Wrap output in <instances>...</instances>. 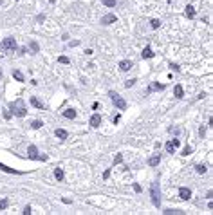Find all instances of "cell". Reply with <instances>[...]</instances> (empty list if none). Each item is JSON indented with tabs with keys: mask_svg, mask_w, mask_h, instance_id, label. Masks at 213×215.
<instances>
[{
	"mask_svg": "<svg viewBox=\"0 0 213 215\" xmlns=\"http://www.w3.org/2000/svg\"><path fill=\"white\" fill-rule=\"evenodd\" d=\"M141 56L145 58V60H146V58H154V51L150 49V47H145V49H143V52H141Z\"/></svg>",
	"mask_w": 213,
	"mask_h": 215,
	"instance_id": "cell-17",
	"label": "cell"
},
{
	"mask_svg": "<svg viewBox=\"0 0 213 215\" xmlns=\"http://www.w3.org/2000/svg\"><path fill=\"white\" fill-rule=\"evenodd\" d=\"M58 62H60V63H69L71 60H69L67 56H60V58H58Z\"/></svg>",
	"mask_w": 213,
	"mask_h": 215,
	"instance_id": "cell-30",
	"label": "cell"
},
{
	"mask_svg": "<svg viewBox=\"0 0 213 215\" xmlns=\"http://www.w3.org/2000/svg\"><path fill=\"white\" fill-rule=\"evenodd\" d=\"M179 197H181L182 201H188V199L191 197V190H190V188H186V186H181V188H179Z\"/></svg>",
	"mask_w": 213,
	"mask_h": 215,
	"instance_id": "cell-7",
	"label": "cell"
},
{
	"mask_svg": "<svg viewBox=\"0 0 213 215\" xmlns=\"http://www.w3.org/2000/svg\"><path fill=\"white\" fill-rule=\"evenodd\" d=\"M54 134H56V137H58L60 141H63V139H67V137H69V132H67V130H63V129H56V132H54Z\"/></svg>",
	"mask_w": 213,
	"mask_h": 215,
	"instance_id": "cell-13",
	"label": "cell"
},
{
	"mask_svg": "<svg viewBox=\"0 0 213 215\" xmlns=\"http://www.w3.org/2000/svg\"><path fill=\"white\" fill-rule=\"evenodd\" d=\"M191 152H193V150H191V146H186V148L182 150V156H190Z\"/></svg>",
	"mask_w": 213,
	"mask_h": 215,
	"instance_id": "cell-31",
	"label": "cell"
},
{
	"mask_svg": "<svg viewBox=\"0 0 213 215\" xmlns=\"http://www.w3.org/2000/svg\"><path fill=\"white\" fill-rule=\"evenodd\" d=\"M199 134H201V136L204 137V134H206V127H201V130H199Z\"/></svg>",
	"mask_w": 213,
	"mask_h": 215,
	"instance_id": "cell-40",
	"label": "cell"
},
{
	"mask_svg": "<svg viewBox=\"0 0 213 215\" xmlns=\"http://www.w3.org/2000/svg\"><path fill=\"white\" fill-rule=\"evenodd\" d=\"M112 121H114V125H118V123L121 121V116H119V114H118V116H114V119H112Z\"/></svg>",
	"mask_w": 213,
	"mask_h": 215,
	"instance_id": "cell-36",
	"label": "cell"
},
{
	"mask_svg": "<svg viewBox=\"0 0 213 215\" xmlns=\"http://www.w3.org/2000/svg\"><path fill=\"white\" fill-rule=\"evenodd\" d=\"M31 105H33V107H36V109H40V110H44V109H45V105L40 101L38 98H34V96H31Z\"/></svg>",
	"mask_w": 213,
	"mask_h": 215,
	"instance_id": "cell-14",
	"label": "cell"
},
{
	"mask_svg": "<svg viewBox=\"0 0 213 215\" xmlns=\"http://www.w3.org/2000/svg\"><path fill=\"white\" fill-rule=\"evenodd\" d=\"M150 195H152L154 206L161 208V190H159V183H152V188H150Z\"/></svg>",
	"mask_w": 213,
	"mask_h": 215,
	"instance_id": "cell-2",
	"label": "cell"
},
{
	"mask_svg": "<svg viewBox=\"0 0 213 215\" xmlns=\"http://www.w3.org/2000/svg\"><path fill=\"white\" fill-rule=\"evenodd\" d=\"M0 49H2V47H0Z\"/></svg>",
	"mask_w": 213,
	"mask_h": 215,
	"instance_id": "cell-44",
	"label": "cell"
},
{
	"mask_svg": "<svg viewBox=\"0 0 213 215\" xmlns=\"http://www.w3.org/2000/svg\"><path fill=\"white\" fill-rule=\"evenodd\" d=\"M44 18H45L44 15H38V16H36V20H38V22H44Z\"/></svg>",
	"mask_w": 213,
	"mask_h": 215,
	"instance_id": "cell-41",
	"label": "cell"
},
{
	"mask_svg": "<svg viewBox=\"0 0 213 215\" xmlns=\"http://www.w3.org/2000/svg\"><path fill=\"white\" fill-rule=\"evenodd\" d=\"M11 116H13V114H11L9 110H4V118H5V119H9Z\"/></svg>",
	"mask_w": 213,
	"mask_h": 215,
	"instance_id": "cell-38",
	"label": "cell"
},
{
	"mask_svg": "<svg viewBox=\"0 0 213 215\" xmlns=\"http://www.w3.org/2000/svg\"><path fill=\"white\" fill-rule=\"evenodd\" d=\"M134 83H135V80H134V78H132V80H127V82H125V87H132Z\"/></svg>",
	"mask_w": 213,
	"mask_h": 215,
	"instance_id": "cell-32",
	"label": "cell"
},
{
	"mask_svg": "<svg viewBox=\"0 0 213 215\" xmlns=\"http://www.w3.org/2000/svg\"><path fill=\"white\" fill-rule=\"evenodd\" d=\"M159 161H161V154H155V156H152V157L148 159V165L150 166H157V165H159Z\"/></svg>",
	"mask_w": 213,
	"mask_h": 215,
	"instance_id": "cell-15",
	"label": "cell"
},
{
	"mask_svg": "<svg viewBox=\"0 0 213 215\" xmlns=\"http://www.w3.org/2000/svg\"><path fill=\"white\" fill-rule=\"evenodd\" d=\"M103 4L107 5V7H116V4H118V0H101Z\"/></svg>",
	"mask_w": 213,
	"mask_h": 215,
	"instance_id": "cell-23",
	"label": "cell"
},
{
	"mask_svg": "<svg viewBox=\"0 0 213 215\" xmlns=\"http://www.w3.org/2000/svg\"><path fill=\"white\" fill-rule=\"evenodd\" d=\"M7 206H9V201H7V199H2V201H0V212L5 210Z\"/></svg>",
	"mask_w": 213,
	"mask_h": 215,
	"instance_id": "cell-27",
	"label": "cell"
},
{
	"mask_svg": "<svg viewBox=\"0 0 213 215\" xmlns=\"http://www.w3.org/2000/svg\"><path fill=\"white\" fill-rule=\"evenodd\" d=\"M179 146H181V141H179V139H170L168 143L164 145V148H166L168 154H175V150L179 148Z\"/></svg>",
	"mask_w": 213,
	"mask_h": 215,
	"instance_id": "cell-6",
	"label": "cell"
},
{
	"mask_svg": "<svg viewBox=\"0 0 213 215\" xmlns=\"http://www.w3.org/2000/svg\"><path fill=\"white\" fill-rule=\"evenodd\" d=\"M69 45H71V47H76V45H80V40H72V42H69Z\"/></svg>",
	"mask_w": 213,
	"mask_h": 215,
	"instance_id": "cell-37",
	"label": "cell"
},
{
	"mask_svg": "<svg viewBox=\"0 0 213 215\" xmlns=\"http://www.w3.org/2000/svg\"><path fill=\"white\" fill-rule=\"evenodd\" d=\"M33 210H31V206H25V210H24V215H31Z\"/></svg>",
	"mask_w": 213,
	"mask_h": 215,
	"instance_id": "cell-35",
	"label": "cell"
},
{
	"mask_svg": "<svg viewBox=\"0 0 213 215\" xmlns=\"http://www.w3.org/2000/svg\"><path fill=\"white\" fill-rule=\"evenodd\" d=\"M195 9H193V5H186V16L188 18H195Z\"/></svg>",
	"mask_w": 213,
	"mask_h": 215,
	"instance_id": "cell-20",
	"label": "cell"
},
{
	"mask_svg": "<svg viewBox=\"0 0 213 215\" xmlns=\"http://www.w3.org/2000/svg\"><path fill=\"white\" fill-rule=\"evenodd\" d=\"M174 94H175V98H177V99L184 98V89H182V85H179V83H177V85L174 87Z\"/></svg>",
	"mask_w": 213,
	"mask_h": 215,
	"instance_id": "cell-11",
	"label": "cell"
},
{
	"mask_svg": "<svg viewBox=\"0 0 213 215\" xmlns=\"http://www.w3.org/2000/svg\"><path fill=\"white\" fill-rule=\"evenodd\" d=\"M0 47L5 49V51H16V40L15 38H4Z\"/></svg>",
	"mask_w": 213,
	"mask_h": 215,
	"instance_id": "cell-4",
	"label": "cell"
},
{
	"mask_svg": "<svg viewBox=\"0 0 213 215\" xmlns=\"http://www.w3.org/2000/svg\"><path fill=\"white\" fill-rule=\"evenodd\" d=\"M88 125L94 127V129H98V127L101 125V116H99V114H94V116L91 118V121H88Z\"/></svg>",
	"mask_w": 213,
	"mask_h": 215,
	"instance_id": "cell-10",
	"label": "cell"
},
{
	"mask_svg": "<svg viewBox=\"0 0 213 215\" xmlns=\"http://www.w3.org/2000/svg\"><path fill=\"white\" fill-rule=\"evenodd\" d=\"M170 67H171V71H175V72H179V71H181V67H179V65H175V63H170Z\"/></svg>",
	"mask_w": 213,
	"mask_h": 215,
	"instance_id": "cell-33",
	"label": "cell"
},
{
	"mask_svg": "<svg viewBox=\"0 0 213 215\" xmlns=\"http://www.w3.org/2000/svg\"><path fill=\"white\" fill-rule=\"evenodd\" d=\"M195 170H197V173H206L208 166H206V165H197V166H195Z\"/></svg>",
	"mask_w": 213,
	"mask_h": 215,
	"instance_id": "cell-24",
	"label": "cell"
},
{
	"mask_svg": "<svg viewBox=\"0 0 213 215\" xmlns=\"http://www.w3.org/2000/svg\"><path fill=\"white\" fill-rule=\"evenodd\" d=\"M42 127H44L42 119H34V121H31V129L33 130H38V129H42Z\"/></svg>",
	"mask_w": 213,
	"mask_h": 215,
	"instance_id": "cell-19",
	"label": "cell"
},
{
	"mask_svg": "<svg viewBox=\"0 0 213 215\" xmlns=\"http://www.w3.org/2000/svg\"><path fill=\"white\" fill-rule=\"evenodd\" d=\"M110 177V170H105V173H103V179H108Z\"/></svg>",
	"mask_w": 213,
	"mask_h": 215,
	"instance_id": "cell-39",
	"label": "cell"
},
{
	"mask_svg": "<svg viewBox=\"0 0 213 215\" xmlns=\"http://www.w3.org/2000/svg\"><path fill=\"white\" fill-rule=\"evenodd\" d=\"M27 156L29 159H38V161H47V156H38V148L34 145H31L29 148H27Z\"/></svg>",
	"mask_w": 213,
	"mask_h": 215,
	"instance_id": "cell-5",
	"label": "cell"
},
{
	"mask_svg": "<svg viewBox=\"0 0 213 215\" xmlns=\"http://www.w3.org/2000/svg\"><path fill=\"white\" fill-rule=\"evenodd\" d=\"M132 62H130V60H121V62H119V69L123 71V72H127V71H130V69H132Z\"/></svg>",
	"mask_w": 213,
	"mask_h": 215,
	"instance_id": "cell-9",
	"label": "cell"
},
{
	"mask_svg": "<svg viewBox=\"0 0 213 215\" xmlns=\"http://www.w3.org/2000/svg\"><path fill=\"white\" fill-rule=\"evenodd\" d=\"M134 190H135L137 193H141V192H143V188H141L139 184H137V183H134Z\"/></svg>",
	"mask_w": 213,
	"mask_h": 215,
	"instance_id": "cell-34",
	"label": "cell"
},
{
	"mask_svg": "<svg viewBox=\"0 0 213 215\" xmlns=\"http://www.w3.org/2000/svg\"><path fill=\"white\" fill-rule=\"evenodd\" d=\"M0 76H2V69H0Z\"/></svg>",
	"mask_w": 213,
	"mask_h": 215,
	"instance_id": "cell-43",
	"label": "cell"
},
{
	"mask_svg": "<svg viewBox=\"0 0 213 215\" xmlns=\"http://www.w3.org/2000/svg\"><path fill=\"white\" fill-rule=\"evenodd\" d=\"M163 213H166V215H174V213H177V215H182L184 212H181V210H171V208H170V210H164Z\"/></svg>",
	"mask_w": 213,
	"mask_h": 215,
	"instance_id": "cell-26",
	"label": "cell"
},
{
	"mask_svg": "<svg viewBox=\"0 0 213 215\" xmlns=\"http://www.w3.org/2000/svg\"><path fill=\"white\" fill-rule=\"evenodd\" d=\"M116 20H118V16H116L114 13H108V15H105V16L101 18V24L103 25H108V24H114Z\"/></svg>",
	"mask_w": 213,
	"mask_h": 215,
	"instance_id": "cell-8",
	"label": "cell"
},
{
	"mask_svg": "<svg viewBox=\"0 0 213 215\" xmlns=\"http://www.w3.org/2000/svg\"><path fill=\"white\" fill-rule=\"evenodd\" d=\"M63 118H67V119H74V118H76V110H74V109H67V110H63Z\"/></svg>",
	"mask_w": 213,
	"mask_h": 215,
	"instance_id": "cell-16",
	"label": "cell"
},
{
	"mask_svg": "<svg viewBox=\"0 0 213 215\" xmlns=\"http://www.w3.org/2000/svg\"><path fill=\"white\" fill-rule=\"evenodd\" d=\"M154 90H164V85H163V83H157V82L150 83V87L146 89V92H154Z\"/></svg>",
	"mask_w": 213,
	"mask_h": 215,
	"instance_id": "cell-12",
	"label": "cell"
},
{
	"mask_svg": "<svg viewBox=\"0 0 213 215\" xmlns=\"http://www.w3.org/2000/svg\"><path fill=\"white\" fill-rule=\"evenodd\" d=\"M108 96H110V99H112V101H114V105H116V107H118V109H119V110H125V109H127V101H125V99H123V98L119 96V94H118V92H114V90H110V92H108Z\"/></svg>",
	"mask_w": 213,
	"mask_h": 215,
	"instance_id": "cell-3",
	"label": "cell"
},
{
	"mask_svg": "<svg viewBox=\"0 0 213 215\" xmlns=\"http://www.w3.org/2000/svg\"><path fill=\"white\" fill-rule=\"evenodd\" d=\"M54 177H56V181H63V170L60 168V166H56V168H54Z\"/></svg>",
	"mask_w": 213,
	"mask_h": 215,
	"instance_id": "cell-18",
	"label": "cell"
},
{
	"mask_svg": "<svg viewBox=\"0 0 213 215\" xmlns=\"http://www.w3.org/2000/svg\"><path fill=\"white\" fill-rule=\"evenodd\" d=\"M0 170H4V172H7V173H22V172H16L15 168H9V166H5L2 163H0Z\"/></svg>",
	"mask_w": 213,
	"mask_h": 215,
	"instance_id": "cell-21",
	"label": "cell"
},
{
	"mask_svg": "<svg viewBox=\"0 0 213 215\" xmlns=\"http://www.w3.org/2000/svg\"><path fill=\"white\" fill-rule=\"evenodd\" d=\"M9 110H11V114H15L16 118H24V116H27V109H25V105H24V99H22V98H18L16 101H11Z\"/></svg>",
	"mask_w": 213,
	"mask_h": 215,
	"instance_id": "cell-1",
	"label": "cell"
},
{
	"mask_svg": "<svg viewBox=\"0 0 213 215\" xmlns=\"http://www.w3.org/2000/svg\"><path fill=\"white\" fill-rule=\"evenodd\" d=\"M29 47H31V49H33L34 52H38V51H40V45H38L36 42H31V44H29Z\"/></svg>",
	"mask_w": 213,
	"mask_h": 215,
	"instance_id": "cell-28",
	"label": "cell"
},
{
	"mask_svg": "<svg viewBox=\"0 0 213 215\" xmlns=\"http://www.w3.org/2000/svg\"><path fill=\"white\" fill-rule=\"evenodd\" d=\"M13 78H15L16 82H24V74L20 71H13Z\"/></svg>",
	"mask_w": 213,
	"mask_h": 215,
	"instance_id": "cell-22",
	"label": "cell"
},
{
	"mask_svg": "<svg viewBox=\"0 0 213 215\" xmlns=\"http://www.w3.org/2000/svg\"><path fill=\"white\" fill-rule=\"evenodd\" d=\"M49 2H51V4H54V2H56V0H49Z\"/></svg>",
	"mask_w": 213,
	"mask_h": 215,
	"instance_id": "cell-42",
	"label": "cell"
},
{
	"mask_svg": "<svg viewBox=\"0 0 213 215\" xmlns=\"http://www.w3.org/2000/svg\"><path fill=\"white\" fill-rule=\"evenodd\" d=\"M150 25H152V29H159L161 27V20H157V18H154L152 22H150Z\"/></svg>",
	"mask_w": 213,
	"mask_h": 215,
	"instance_id": "cell-25",
	"label": "cell"
},
{
	"mask_svg": "<svg viewBox=\"0 0 213 215\" xmlns=\"http://www.w3.org/2000/svg\"><path fill=\"white\" fill-rule=\"evenodd\" d=\"M119 163H123V156H121V154H118V156L114 157V165H119Z\"/></svg>",
	"mask_w": 213,
	"mask_h": 215,
	"instance_id": "cell-29",
	"label": "cell"
}]
</instances>
